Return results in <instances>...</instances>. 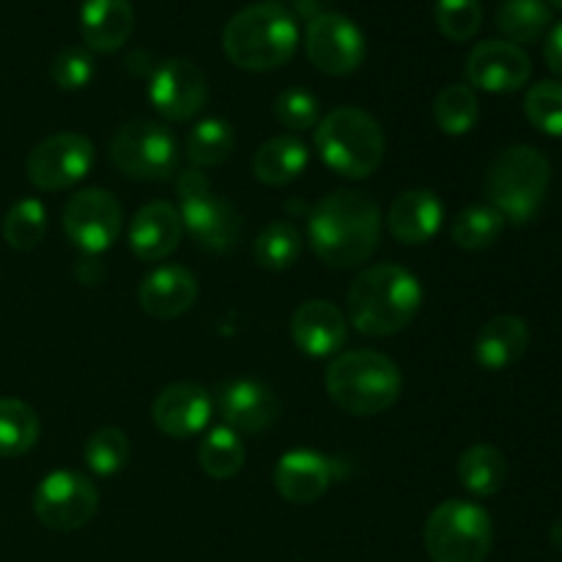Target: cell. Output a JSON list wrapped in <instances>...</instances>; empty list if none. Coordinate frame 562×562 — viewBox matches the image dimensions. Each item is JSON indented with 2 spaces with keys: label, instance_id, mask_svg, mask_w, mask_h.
<instances>
[{
  "label": "cell",
  "instance_id": "8fae6325",
  "mask_svg": "<svg viewBox=\"0 0 562 562\" xmlns=\"http://www.w3.org/2000/svg\"><path fill=\"white\" fill-rule=\"evenodd\" d=\"M124 228V214L121 203L115 201L113 192L88 187V190L75 192L64 209V231L77 250L88 256L110 250Z\"/></svg>",
  "mask_w": 562,
  "mask_h": 562
},
{
  "label": "cell",
  "instance_id": "f1b7e54d",
  "mask_svg": "<svg viewBox=\"0 0 562 562\" xmlns=\"http://www.w3.org/2000/svg\"><path fill=\"white\" fill-rule=\"evenodd\" d=\"M38 417L25 401L0 398V459L25 456L38 442Z\"/></svg>",
  "mask_w": 562,
  "mask_h": 562
},
{
  "label": "cell",
  "instance_id": "ab89813d",
  "mask_svg": "<svg viewBox=\"0 0 562 562\" xmlns=\"http://www.w3.org/2000/svg\"><path fill=\"white\" fill-rule=\"evenodd\" d=\"M209 190H212V184H209V179L198 168L184 170V173L176 179V192H179L181 201H190V198L203 195V192H209Z\"/></svg>",
  "mask_w": 562,
  "mask_h": 562
},
{
  "label": "cell",
  "instance_id": "836d02e7",
  "mask_svg": "<svg viewBox=\"0 0 562 562\" xmlns=\"http://www.w3.org/2000/svg\"><path fill=\"white\" fill-rule=\"evenodd\" d=\"M434 121L445 135H467L477 124V97L470 86H445L434 99Z\"/></svg>",
  "mask_w": 562,
  "mask_h": 562
},
{
  "label": "cell",
  "instance_id": "5bb4252c",
  "mask_svg": "<svg viewBox=\"0 0 562 562\" xmlns=\"http://www.w3.org/2000/svg\"><path fill=\"white\" fill-rule=\"evenodd\" d=\"M530 75V55L519 44L499 42V38L481 42L467 58V80L477 91L514 93L527 86Z\"/></svg>",
  "mask_w": 562,
  "mask_h": 562
},
{
  "label": "cell",
  "instance_id": "4dcf8cb0",
  "mask_svg": "<svg viewBox=\"0 0 562 562\" xmlns=\"http://www.w3.org/2000/svg\"><path fill=\"white\" fill-rule=\"evenodd\" d=\"M505 228V217L494 206H483V203H475V206H467L464 212L456 217L453 223V241L461 247V250H486L494 241L499 239Z\"/></svg>",
  "mask_w": 562,
  "mask_h": 562
},
{
  "label": "cell",
  "instance_id": "f35d334b",
  "mask_svg": "<svg viewBox=\"0 0 562 562\" xmlns=\"http://www.w3.org/2000/svg\"><path fill=\"white\" fill-rule=\"evenodd\" d=\"M93 55L91 49H82V47H66L55 55L53 60V82L64 91H80L86 88L88 82L93 80Z\"/></svg>",
  "mask_w": 562,
  "mask_h": 562
},
{
  "label": "cell",
  "instance_id": "74e56055",
  "mask_svg": "<svg viewBox=\"0 0 562 562\" xmlns=\"http://www.w3.org/2000/svg\"><path fill=\"white\" fill-rule=\"evenodd\" d=\"M274 119L291 132H305L322 121V104L307 88H285L274 99Z\"/></svg>",
  "mask_w": 562,
  "mask_h": 562
},
{
  "label": "cell",
  "instance_id": "83f0119b",
  "mask_svg": "<svg viewBox=\"0 0 562 562\" xmlns=\"http://www.w3.org/2000/svg\"><path fill=\"white\" fill-rule=\"evenodd\" d=\"M201 470L214 481H231L245 467V445L228 426L209 428L206 437L198 445Z\"/></svg>",
  "mask_w": 562,
  "mask_h": 562
},
{
  "label": "cell",
  "instance_id": "ba28073f",
  "mask_svg": "<svg viewBox=\"0 0 562 562\" xmlns=\"http://www.w3.org/2000/svg\"><path fill=\"white\" fill-rule=\"evenodd\" d=\"M110 159L124 176L137 181H165L179 162L176 137L168 126L148 119H135L119 126L110 137Z\"/></svg>",
  "mask_w": 562,
  "mask_h": 562
},
{
  "label": "cell",
  "instance_id": "cb8c5ba5",
  "mask_svg": "<svg viewBox=\"0 0 562 562\" xmlns=\"http://www.w3.org/2000/svg\"><path fill=\"white\" fill-rule=\"evenodd\" d=\"M530 329L519 316H497L483 324L475 338V360L486 371H505L525 357Z\"/></svg>",
  "mask_w": 562,
  "mask_h": 562
},
{
  "label": "cell",
  "instance_id": "2e32d148",
  "mask_svg": "<svg viewBox=\"0 0 562 562\" xmlns=\"http://www.w3.org/2000/svg\"><path fill=\"white\" fill-rule=\"evenodd\" d=\"M181 225L209 252H228L241 239L239 212L212 190L181 201Z\"/></svg>",
  "mask_w": 562,
  "mask_h": 562
},
{
  "label": "cell",
  "instance_id": "4316f807",
  "mask_svg": "<svg viewBox=\"0 0 562 562\" xmlns=\"http://www.w3.org/2000/svg\"><path fill=\"white\" fill-rule=\"evenodd\" d=\"M552 25L547 0H505L497 11V27L510 44H532Z\"/></svg>",
  "mask_w": 562,
  "mask_h": 562
},
{
  "label": "cell",
  "instance_id": "6da1fadb",
  "mask_svg": "<svg viewBox=\"0 0 562 562\" xmlns=\"http://www.w3.org/2000/svg\"><path fill=\"white\" fill-rule=\"evenodd\" d=\"M307 236L313 252L327 267H360L382 239V212L366 192L338 190L316 203L307 220Z\"/></svg>",
  "mask_w": 562,
  "mask_h": 562
},
{
  "label": "cell",
  "instance_id": "1f68e13d",
  "mask_svg": "<svg viewBox=\"0 0 562 562\" xmlns=\"http://www.w3.org/2000/svg\"><path fill=\"white\" fill-rule=\"evenodd\" d=\"M302 250V236L300 231L294 228L285 220H278V223L267 225V228L258 234L256 247V261L258 267L269 269V272H283V269L294 267V261L300 258Z\"/></svg>",
  "mask_w": 562,
  "mask_h": 562
},
{
  "label": "cell",
  "instance_id": "ffe728a7",
  "mask_svg": "<svg viewBox=\"0 0 562 562\" xmlns=\"http://www.w3.org/2000/svg\"><path fill=\"white\" fill-rule=\"evenodd\" d=\"M184 236L181 214L173 203L151 201L137 209L130 223V247L140 261H162Z\"/></svg>",
  "mask_w": 562,
  "mask_h": 562
},
{
  "label": "cell",
  "instance_id": "44dd1931",
  "mask_svg": "<svg viewBox=\"0 0 562 562\" xmlns=\"http://www.w3.org/2000/svg\"><path fill=\"white\" fill-rule=\"evenodd\" d=\"M445 206L431 190H406L390 203L387 228L401 245H426L439 234Z\"/></svg>",
  "mask_w": 562,
  "mask_h": 562
},
{
  "label": "cell",
  "instance_id": "d6986e66",
  "mask_svg": "<svg viewBox=\"0 0 562 562\" xmlns=\"http://www.w3.org/2000/svg\"><path fill=\"white\" fill-rule=\"evenodd\" d=\"M291 338L307 357H329L346 344V316L329 300L302 302L291 316Z\"/></svg>",
  "mask_w": 562,
  "mask_h": 562
},
{
  "label": "cell",
  "instance_id": "b9f144b4",
  "mask_svg": "<svg viewBox=\"0 0 562 562\" xmlns=\"http://www.w3.org/2000/svg\"><path fill=\"white\" fill-rule=\"evenodd\" d=\"M552 547L562 554V516L552 525Z\"/></svg>",
  "mask_w": 562,
  "mask_h": 562
},
{
  "label": "cell",
  "instance_id": "484cf974",
  "mask_svg": "<svg viewBox=\"0 0 562 562\" xmlns=\"http://www.w3.org/2000/svg\"><path fill=\"white\" fill-rule=\"evenodd\" d=\"M461 486L475 497H494L508 481V461L494 445H472L456 464Z\"/></svg>",
  "mask_w": 562,
  "mask_h": 562
},
{
  "label": "cell",
  "instance_id": "9a60e30c",
  "mask_svg": "<svg viewBox=\"0 0 562 562\" xmlns=\"http://www.w3.org/2000/svg\"><path fill=\"white\" fill-rule=\"evenodd\" d=\"M214 409L231 431L261 434L278 420V395L258 379H231L214 393Z\"/></svg>",
  "mask_w": 562,
  "mask_h": 562
},
{
  "label": "cell",
  "instance_id": "603a6c76",
  "mask_svg": "<svg viewBox=\"0 0 562 562\" xmlns=\"http://www.w3.org/2000/svg\"><path fill=\"white\" fill-rule=\"evenodd\" d=\"M140 307L154 318H176L190 311L198 300V280L187 267L170 263V267L154 269L143 278Z\"/></svg>",
  "mask_w": 562,
  "mask_h": 562
},
{
  "label": "cell",
  "instance_id": "d590c367",
  "mask_svg": "<svg viewBox=\"0 0 562 562\" xmlns=\"http://www.w3.org/2000/svg\"><path fill=\"white\" fill-rule=\"evenodd\" d=\"M525 115L543 135L562 137V82L543 80L532 86L525 97Z\"/></svg>",
  "mask_w": 562,
  "mask_h": 562
},
{
  "label": "cell",
  "instance_id": "9c48e42d",
  "mask_svg": "<svg viewBox=\"0 0 562 562\" xmlns=\"http://www.w3.org/2000/svg\"><path fill=\"white\" fill-rule=\"evenodd\" d=\"M99 488L75 470H55L33 492V514L47 530L71 532L97 516Z\"/></svg>",
  "mask_w": 562,
  "mask_h": 562
},
{
  "label": "cell",
  "instance_id": "e0dca14e",
  "mask_svg": "<svg viewBox=\"0 0 562 562\" xmlns=\"http://www.w3.org/2000/svg\"><path fill=\"white\" fill-rule=\"evenodd\" d=\"M212 395L192 382H176L154 398L151 417L162 434L173 439H190L212 420Z\"/></svg>",
  "mask_w": 562,
  "mask_h": 562
},
{
  "label": "cell",
  "instance_id": "5b68a950",
  "mask_svg": "<svg viewBox=\"0 0 562 562\" xmlns=\"http://www.w3.org/2000/svg\"><path fill=\"white\" fill-rule=\"evenodd\" d=\"M316 148L333 173L368 179L384 159L382 126L360 108H335L318 121Z\"/></svg>",
  "mask_w": 562,
  "mask_h": 562
},
{
  "label": "cell",
  "instance_id": "ac0fdd59",
  "mask_svg": "<svg viewBox=\"0 0 562 562\" xmlns=\"http://www.w3.org/2000/svg\"><path fill=\"white\" fill-rule=\"evenodd\" d=\"M335 470L333 459L316 450H289L274 467V488L285 503L311 505L327 494L333 486Z\"/></svg>",
  "mask_w": 562,
  "mask_h": 562
},
{
  "label": "cell",
  "instance_id": "7402d4cb",
  "mask_svg": "<svg viewBox=\"0 0 562 562\" xmlns=\"http://www.w3.org/2000/svg\"><path fill=\"white\" fill-rule=\"evenodd\" d=\"M135 31L132 0H82L80 33L91 53H119Z\"/></svg>",
  "mask_w": 562,
  "mask_h": 562
},
{
  "label": "cell",
  "instance_id": "7bdbcfd3",
  "mask_svg": "<svg viewBox=\"0 0 562 562\" xmlns=\"http://www.w3.org/2000/svg\"><path fill=\"white\" fill-rule=\"evenodd\" d=\"M549 5H554V9H560L562 11V0H547Z\"/></svg>",
  "mask_w": 562,
  "mask_h": 562
},
{
  "label": "cell",
  "instance_id": "52a82bcc",
  "mask_svg": "<svg viewBox=\"0 0 562 562\" xmlns=\"http://www.w3.org/2000/svg\"><path fill=\"white\" fill-rule=\"evenodd\" d=\"M492 541V516L467 499L437 505L426 521V552L434 562H483Z\"/></svg>",
  "mask_w": 562,
  "mask_h": 562
},
{
  "label": "cell",
  "instance_id": "60d3db41",
  "mask_svg": "<svg viewBox=\"0 0 562 562\" xmlns=\"http://www.w3.org/2000/svg\"><path fill=\"white\" fill-rule=\"evenodd\" d=\"M543 58H547L549 69L562 77V22H558V25L549 31L547 44H543Z\"/></svg>",
  "mask_w": 562,
  "mask_h": 562
},
{
  "label": "cell",
  "instance_id": "8992f818",
  "mask_svg": "<svg viewBox=\"0 0 562 562\" xmlns=\"http://www.w3.org/2000/svg\"><path fill=\"white\" fill-rule=\"evenodd\" d=\"M552 168L536 146H510L492 162L486 192L492 206L510 223H530L547 198Z\"/></svg>",
  "mask_w": 562,
  "mask_h": 562
},
{
  "label": "cell",
  "instance_id": "e575fe53",
  "mask_svg": "<svg viewBox=\"0 0 562 562\" xmlns=\"http://www.w3.org/2000/svg\"><path fill=\"white\" fill-rule=\"evenodd\" d=\"M47 234V209L36 198H22L3 220V239L14 250H33Z\"/></svg>",
  "mask_w": 562,
  "mask_h": 562
},
{
  "label": "cell",
  "instance_id": "4fadbf2b",
  "mask_svg": "<svg viewBox=\"0 0 562 562\" xmlns=\"http://www.w3.org/2000/svg\"><path fill=\"white\" fill-rule=\"evenodd\" d=\"M209 86L203 71L187 58H170L151 71L148 99L168 121H190L203 110Z\"/></svg>",
  "mask_w": 562,
  "mask_h": 562
},
{
  "label": "cell",
  "instance_id": "30bf717a",
  "mask_svg": "<svg viewBox=\"0 0 562 562\" xmlns=\"http://www.w3.org/2000/svg\"><path fill=\"white\" fill-rule=\"evenodd\" d=\"M93 143L80 132H58L27 154L25 173L33 187L44 192H58L75 187L93 168Z\"/></svg>",
  "mask_w": 562,
  "mask_h": 562
},
{
  "label": "cell",
  "instance_id": "7a4b0ae2",
  "mask_svg": "<svg viewBox=\"0 0 562 562\" xmlns=\"http://www.w3.org/2000/svg\"><path fill=\"white\" fill-rule=\"evenodd\" d=\"M423 285L398 263H376L357 274L349 289V322L371 338H387L415 322Z\"/></svg>",
  "mask_w": 562,
  "mask_h": 562
},
{
  "label": "cell",
  "instance_id": "f546056e",
  "mask_svg": "<svg viewBox=\"0 0 562 562\" xmlns=\"http://www.w3.org/2000/svg\"><path fill=\"white\" fill-rule=\"evenodd\" d=\"M234 130L223 119H203L187 135V157L195 168H217L234 154Z\"/></svg>",
  "mask_w": 562,
  "mask_h": 562
},
{
  "label": "cell",
  "instance_id": "d4e9b609",
  "mask_svg": "<svg viewBox=\"0 0 562 562\" xmlns=\"http://www.w3.org/2000/svg\"><path fill=\"white\" fill-rule=\"evenodd\" d=\"M307 159H311V151H307V146L300 137L278 135L263 143L256 151V157H252V173H256V179L261 184L285 187L305 173Z\"/></svg>",
  "mask_w": 562,
  "mask_h": 562
},
{
  "label": "cell",
  "instance_id": "8d00e7d4",
  "mask_svg": "<svg viewBox=\"0 0 562 562\" xmlns=\"http://www.w3.org/2000/svg\"><path fill=\"white\" fill-rule=\"evenodd\" d=\"M434 20H437L442 36H448L450 42H467L481 31V0H437Z\"/></svg>",
  "mask_w": 562,
  "mask_h": 562
},
{
  "label": "cell",
  "instance_id": "7c38bea8",
  "mask_svg": "<svg viewBox=\"0 0 562 562\" xmlns=\"http://www.w3.org/2000/svg\"><path fill=\"white\" fill-rule=\"evenodd\" d=\"M305 49L311 64L329 77H346L366 60V36L344 14L322 11L307 22Z\"/></svg>",
  "mask_w": 562,
  "mask_h": 562
},
{
  "label": "cell",
  "instance_id": "3957f363",
  "mask_svg": "<svg viewBox=\"0 0 562 562\" xmlns=\"http://www.w3.org/2000/svg\"><path fill=\"white\" fill-rule=\"evenodd\" d=\"M300 27L285 5L267 0L236 11L223 31V49L245 71H272L294 58Z\"/></svg>",
  "mask_w": 562,
  "mask_h": 562
},
{
  "label": "cell",
  "instance_id": "d6a6232c",
  "mask_svg": "<svg viewBox=\"0 0 562 562\" xmlns=\"http://www.w3.org/2000/svg\"><path fill=\"white\" fill-rule=\"evenodd\" d=\"M82 459H86L88 470L99 477H110L121 472L130 461V439L121 428L104 426L93 431L82 445Z\"/></svg>",
  "mask_w": 562,
  "mask_h": 562
},
{
  "label": "cell",
  "instance_id": "277c9868",
  "mask_svg": "<svg viewBox=\"0 0 562 562\" xmlns=\"http://www.w3.org/2000/svg\"><path fill=\"white\" fill-rule=\"evenodd\" d=\"M327 393L338 409L355 417H371L390 409L404 390L401 368L387 355L355 349L335 357L327 368Z\"/></svg>",
  "mask_w": 562,
  "mask_h": 562
}]
</instances>
